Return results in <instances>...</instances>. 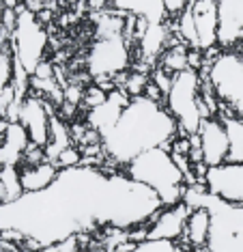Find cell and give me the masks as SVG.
I'll return each mask as SVG.
<instances>
[{"label": "cell", "mask_w": 243, "mask_h": 252, "mask_svg": "<svg viewBox=\"0 0 243 252\" xmlns=\"http://www.w3.org/2000/svg\"><path fill=\"white\" fill-rule=\"evenodd\" d=\"M161 207L157 194L123 173L78 166L62 168L48 190L0 205V233L15 231L24 239L54 246L97 226H142Z\"/></svg>", "instance_id": "cell-1"}, {"label": "cell", "mask_w": 243, "mask_h": 252, "mask_svg": "<svg viewBox=\"0 0 243 252\" xmlns=\"http://www.w3.org/2000/svg\"><path fill=\"white\" fill-rule=\"evenodd\" d=\"M179 125L161 104L149 97H134L121 119L101 138V149L112 164L127 166L142 153L157 147L170 149Z\"/></svg>", "instance_id": "cell-2"}, {"label": "cell", "mask_w": 243, "mask_h": 252, "mask_svg": "<svg viewBox=\"0 0 243 252\" xmlns=\"http://www.w3.org/2000/svg\"><path fill=\"white\" fill-rule=\"evenodd\" d=\"M123 175L153 190L164 207L183 203L185 192H187L185 175L179 170V166L170 156V149L166 147L151 149V151L131 159L127 166H123Z\"/></svg>", "instance_id": "cell-3"}, {"label": "cell", "mask_w": 243, "mask_h": 252, "mask_svg": "<svg viewBox=\"0 0 243 252\" xmlns=\"http://www.w3.org/2000/svg\"><path fill=\"white\" fill-rule=\"evenodd\" d=\"M200 73L189 67L172 76V87L166 95V110L177 121L181 138H189L200 129Z\"/></svg>", "instance_id": "cell-4"}, {"label": "cell", "mask_w": 243, "mask_h": 252, "mask_svg": "<svg viewBox=\"0 0 243 252\" xmlns=\"http://www.w3.org/2000/svg\"><path fill=\"white\" fill-rule=\"evenodd\" d=\"M13 59L26 69L28 76L37 69V65L45 61V50H48V31L37 20V15L26 11L24 7L17 9V26L9 39Z\"/></svg>", "instance_id": "cell-5"}, {"label": "cell", "mask_w": 243, "mask_h": 252, "mask_svg": "<svg viewBox=\"0 0 243 252\" xmlns=\"http://www.w3.org/2000/svg\"><path fill=\"white\" fill-rule=\"evenodd\" d=\"M207 76L215 89L217 99L226 104L235 117L243 119V52L217 54Z\"/></svg>", "instance_id": "cell-6"}, {"label": "cell", "mask_w": 243, "mask_h": 252, "mask_svg": "<svg viewBox=\"0 0 243 252\" xmlns=\"http://www.w3.org/2000/svg\"><path fill=\"white\" fill-rule=\"evenodd\" d=\"M131 52L125 37H103L91 45L86 54V69L97 78H117L129 67Z\"/></svg>", "instance_id": "cell-7"}, {"label": "cell", "mask_w": 243, "mask_h": 252, "mask_svg": "<svg viewBox=\"0 0 243 252\" xmlns=\"http://www.w3.org/2000/svg\"><path fill=\"white\" fill-rule=\"evenodd\" d=\"M205 188L213 198L228 205H243V162H224L209 168Z\"/></svg>", "instance_id": "cell-8"}, {"label": "cell", "mask_w": 243, "mask_h": 252, "mask_svg": "<svg viewBox=\"0 0 243 252\" xmlns=\"http://www.w3.org/2000/svg\"><path fill=\"white\" fill-rule=\"evenodd\" d=\"M50 104L39 95H28L22 101V112H20V123L24 125L28 138L37 147H48L50 140V119H52Z\"/></svg>", "instance_id": "cell-9"}, {"label": "cell", "mask_w": 243, "mask_h": 252, "mask_svg": "<svg viewBox=\"0 0 243 252\" xmlns=\"http://www.w3.org/2000/svg\"><path fill=\"white\" fill-rule=\"evenodd\" d=\"M198 138H200V149H202V162H205L209 168H215V166L228 162V136L226 129H224V123L219 119H205L200 123L198 129Z\"/></svg>", "instance_id": "cell-10"}, {"label": "cell", "mask_w": 243, "mask_h": 252, "mask_svg": "<svg viewBox=\"0 0 243 252\" xmlns=\"http://www.w3.org/2000/svg\"><path fill=\"white\" fill-rule=\"evenodd\" d=\"M189 214H192V207L187 203L161 209L153 218V224L149 228V239L151 242H177L179 237H183Z\"/></svg>", "instance_id": "cell-11"}, {"label": "cell", "mask_w": 243, "mask_h": 252, "mask_svg": "<svg viewBox=\"0 0 243 252\" xmlns=\"http://www.w3.org/2000/svg\"><path fill=\"white\" fill-rule=\"evenodd\" d=\"M243 41V0H217V45L233 48Z\"/></svg>", "instance_id": "cell-12"}, {"label": "cell", "mask_w": 243, "mask_h": 252, "mask_svg": "<svg viewBox=\"0 0 243 252\" xmlns=\"http://www.w3.org/2000/svg\"><path fill=\"white\" fill-rule=\"evenodd\" d=\"M129 101H131V97L127 95L123 89L112 91L101 106H97V108H92V110L86 112V125H89L91 129H95L103 138V136L117 125V121L121 119V112L125 110Z\"/></svg>", "instance_id": "cell-13"}, {"label": "cell", "mask_w": 243, "mask_h": 252, "mask_svg": "<svg viewBox=\"0 0 243 252\" xmlns=\"http://www.w3.org/2000/svg\"><path fill=\"white\" fill-rule=\"evenodd\" d=\"M198 37V50H213L217 45V0H192L189 2Z\"/></svg>", "instance_id": "cell-14"}, {"label": "cell", "mask_w": 243, "mask_h": 252, "mask_svg": "<svg viewBox=\"0 0 243 252\" xmlns=\"http://www.w3.org/2000/svg\"><path fill=\"white\" fill-rule=\"evenodd\" d=\"M28 145H30V138H28L24 125L11 123L7 134L0 138V166H17L20 168Z\"/></svg>", "instance_id": "cell-15"}, {"label": "cell", "mask_w": 243, "mask_h": 252, "mask_svg": "<svg viewBox=\"0 0 243 252\" xmlns=\"http://www.w3.org/2000/svg\"><path fill=\"white\" fill-rule=\"evenodd\" d=\"M59 166L52 162H43L37 166H20V181L24 194H37L48 190L59 177Z\"/></svg>", "instance_id": "cell-16"}, {"label": "cell", "mask_w": 243, "mask_h": 252, "mask_svg": "<svg viewBox=\"0 0 243 252\" xmlns=\"http://www.w3.org/2000/svg\"><path fill=\"white\" fill-rule=\"evenodd\" d=\"M119 13L136 15V18L147 20L149 24H164L166 11L161 0H110Z\"/></svg>", "instance_id": "cell-17"}, {"label": "cell", "mask_w": 243, "mask_h": 252, "mask_svg": "<svg viewBox=\"0 0 243 252\" xmlns=\"http://www.w3.org/2000/svg\"><path fill=\"white\" fill-rule=\"evenodd\" d=\"M209 237H211V211L207 207H194L187 218V224H185L183 239L192 248H202V246H209Z\"/></svg>", "instance_id": "cell-18"}, {"label": "cell", "mask_w": 243, "mask_h": 252, "mask_svg": "<svg viewBox=\"0 0 243 252\" xmlns=\"http://www.w3.org/2000/svg\"><path fill=\"white\" fill-rule=\"evenodd\" d=\"M140 56L144 63H153L164 54L168 43V26L166 24H149L144 35L140 37Z\"/></svg>", "instance_id": "cell-19"}, {"label": "cell", "mask_w": 243, "mask_h": 252, "mask_svg": "<svg viewBox=\"0 0 243 252\" xmlns=\"http://www.w3.org/2000/svg\"><path fill=\"white\" fill-rule=\"evenodd\" d=\"M67 147H71V131H69L67 123L62 121L59 114H52V119H50V140H48V147H45L48 162L54 164L56 158H59Z\"/></svg>", "instance_id": "cell-20"}, {"label": "cell", "mask_w": 243, "mask_h": 252, "mask_svg": "<svg viewBox=\"0 0 243 252\" xmlns=\"http://www.w3.org/2000/svg\"><path fill=\"white\" fill-rule=\"evenodd\" d=\"M224 123V129H226L228 136V162H243V119L239 117H226L219 119Z\"/></svg>", "instance_id": "cell-21"}, {"label": "cell", "mask_w": 243, "mask_h": 252, "mask_svg": "<svg viewBox=\"0 0 243 252\" xmlns=\"http://www.w3.org/2000/svg\"><path fill=\"white\" fill-rule=\"evenodd\" d=\"M187 52L189 48L185 43H172L168 50H164V54L159 56L161 61V69L168 71L170 76H177V73H181L187 69Z\"/></svg>", "instance_id": "cell-22"}, {"label": "cell", "mask_w": 243, "mask_h": 252, "mask_svg": "<svg viewBox=\"0 0 243 252\" xmlns=\"http://www.w3.org/2000/svg\"><path fill=\"white\" fill-rule=\"evenodd\" d=\"M13 69H15V59H13V50L11 43L4 41L0 45V95L4 93L11 82H13Z\"/></svg>", "instance_id": "cell-23"}, {"label": "cell", "mask_w": 243, "mask_h": 252, "mask_svg": "<svg viewBox=\"0 0 243 252\" xmlns=\"http://www.w3.org/2000/svg\"><path fill=\"white\" fill-rule=\"evenodd\" d=\"M149 87V76L147 73H131V76H125L123 80V91L134 99V97H142L144 91Z\"/></svg>", "instance_id": "cell-24"}, {"label": "cell", "mask_w": 243, "mask_h": 252, "mask_svg": "<svg viewBox=\"0 0 243 252\" xmlns=\"http://www.w3.org/2000/svg\"><path fill=\"white\" fill-rule=\"evenodd\" d=\"M56 166H61V170L62 168H78L80 164H82V151H80L78 147H67L65 151L61 153L59 158H56Z\"/></svg>", "instance_id": "cell-25"}, {"label": "cell", "mask_w": 243, "mask_h": 252, "mask_svg": "<svg viewBox=\"0 0 243 252\" xmlns=\"http://www.w3.org/2000/svg\"><path fill=\"white\" fill-rule=\"evenodd\" d=\"M108 95L110 93H106L103 89H99L95 84V87H91V89H86L84 91V97H82V104L89 108V110H92V108H97V106H101L103 101L108 99Z\"/></svg>", "instance_id": "cell-26"}, {"label": "cell", "mask_w": 243, "mask_h": 252, "mask_svg": "<svg viewBox=\"0 0 243 252\" xmlns=\"http://www.w3.org/2000/svg\"><path fill=\"white\" fill-rule=\"evenodd\" d=\"M131 252H179V250L172 242H151V239H147V242L138 244Z\"/></svg>", "instance_id": "cell-27"}, {"label": "cell", "mask_w": 243, "mask_h": 252, "mask_svg": "<svg viewBox=\"0 0 243 252\" xmlns=\"http://www.w3.org/2000/svg\"><path fill=\"white\" fill-rule=\"evenodd\" d=\"M22 2V7H24L26 11H30V13H41V11L45 9H50V11H54V0H20Z\"/></svg>", "instance_id": "cell-28"}, {"label": "cell", "mask_w": 243, "mask_h": 252, "mask_svg": "<svg viewBox=\"0 0 243 252\" xmlns=\"http://www.w3.org/2000/svg\"><path fill=\"white\" fill-rule=\"evenodd\" d=\"M189 2H192V0H161L166 15H181L183 11L189 7Z\"/></svg>", "instance_id": "cell-29"}, {"label": "cell", "mask_w": 243, "mask_h": 252, "mask_svg": "<svg viewBox=\"0 0 243 252\" xmlns=\"http://www.w3.org/2000/svg\"><path fill=\"white\" fill-rule=\"evenodd\" d=\"M34 80H52L54 78V67H52V63L50 61H41L37 65V69L32 71V76Z\"/></svg>", "instance_id": "cell-30"}, {"label": "cell", "mask_w": 243, "mask_h": 252, "mask_svg": "<svg viewBox=\"0 0 243 252\" xmlns=\"http://www.w3.org/2000/svg\"><path fill=\"white\" fill-rule=\"evenodd\" d=\"M37 252H59V244H54V246H43V248L37 250Z\"/></svg>", "instance_id": "cell-31"}, {"label": "cell", "mask_w": 243, "mask_h": 252, "mask_svg": "<svg viewBox=\"0 0 243 252\" xmlns=\"http://www.w3.org/2000/svg\"><path fill=\"white\" fill-rule=\"evenodd\" d=\"M189 252H211L209 246H202V248H189Z\"/></svg>", "instance_id": "cell-32"}, {"label": "cell", "mask_w": 243, "mask_h": 252, "mask_svg": "<svg viewBox=\"0 0 243 252\" xmlns=\"http://www.w3.org/2000/svg\"><path fill=\"white\" fill-rule=\"evenodd\" d=\"M62 2H65V4H78L80 0H62Z\"/></svg>", "instance_id": "cell-33"}, {"label": "cell", "mask_w": 243, "mask_h": 252, "mask_svg": "<svg viewBox=\"0 0 243 252\" xmlns=\"http://www.w3.org/2000/svg\"><path fill=\"white\" fill-rule=\"evenodd\" d=\"M0 39H2V28H0Z\"/></svg>", "instance_id": "cell-34"}]
</instances>
